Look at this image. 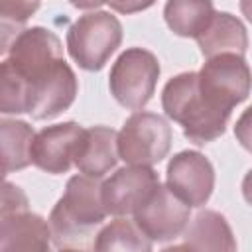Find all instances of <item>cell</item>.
Segmentation results:
<instances>
[{"label":"cell","instance_id":"1","mask_svg":"<svg viewBox=\"0 0 252 252\" xmlns=\"http://www.w3.org/2000/svg\"><path fill=\"white\" fill-rule=\"evenodd\" d=\"M108 211L102 201V183L98 177L73 175L61 199L49 215L53 244L59 250H79L89 246L91 230L106 219Z\"/></svg>","mask_w":252,"mask_h":252},{"label":"cell","instance_id":"2","mask_svg":"<svg viewBox=\"0 0 252 252\" xmlns=\"http://www.w3.org/2000/svg\"><path fill=\"white\" fill-rule=\"evenodd\" d=\"M161 108L165 116L183 128V136L195 146H205L226 132L232 110L213 104L199 89L195 71L171 77L161 91Z\"/></svg>","mask_w":252,"mask_h":252},{"label":"cell","instance_id":"3","mask_svg":"<svg viewBox=\"0 0 252 252\" xmlns=\"http://www.w3.org/2000/svg\"><path fill=\"white\" fill-rule=\"evenodd\" d=\"M122 43V24L110 12L79 16L67 32V51L85 71H100Z\"/></svg>","mask_w":252,"mask_h":252},{"label":"cell","instance_id":"4","mask_svg":"<svg viewBox=\"0 0 252 252\" xmlns=\"http://www.w3.org/2000/svg\"><path fill=\"white\" fill-rule=\"evenodd\" d=\"M159 71V61L152 51L142 47H128L110 67V94L124 108L142 110L156 93Z\"/></svg>","mask_w":252,"mask_h":252},{"label":"cell","instance_id":"5","mask_svg":"<svg viewBox=\"0 0 252 252\" xmlns=\"http://www.w3.org/2000/svg\"><path fill=\"white\" fill-rule=\"evenodd\" d=\"M171 126L156 112L138 110L118 132V156L128 165H156L171 150Z\"/></svg>","mask_w":252,"mask_h":252},{"label":"cell","instance_id":"6","mask_svg":"<svg viewBox=\"0 0 252 252\" xmlns=\"http://www.w3.org/2000/svg\"><path fill=\"white\" fill-rule=\"evenodd\" d=\"M197 75L205 98L226 110L244 102L252 89V73L244 55L220 53L209 57Z\"/></svg>","mask_w":252,"mask_h":252},{"label":"cell","instance_id":"7","mask_svg":"<svg viewBox=\"0 0 252 252\" xmlns=\"http://www.w3.org/2000/svg\"><path fill=\"white\" fill-rule=\"evenodd\" d=\"M189 209L167 185L158 183L134 211V222L152 242H167L185 232Z\"/></svg>","mask_w":252,"mask_h":252},{"label":"cell","instance_id":"8","mask_svg":"<svg viewBox=\"0 0 252 252\" xmlns=\"http://www.w3.org/2000/svg\"><path fill=\"white\" fill-rule=\"evenodd\" d=\"M6 53L10 65L26 81H35L63 59V45L51 30L33 26L18 32Z\"/></svg>","mask_w":252,"mask_h":252},{"label":"cell","instance_id":"9","mask_svg":"<svg viewBox=\"0 0 252 252\" xmlns=\"http://www.w3.org/2000/svg\"><path fill=\"white\" fill-rule=\"evenodd\" d=\"M28 83V114L33 120H51L65 112L77 96L79 83L65 59L57 61L45 75Z\"/></svg>","mask_w":252,"mask_h":252},{"label":"cell","instance_id":"10","mask_svg":"<svg viewBox=\"0 0 252 252\" xmlns=\"http://www.w3.org/2000/svg\"><path fill=\"white\" fill-rule=\"evenodd\" d=\"M165 185L189 207H203L215 189L213 163L201 152L183 150L169 159Z\"/></svg>","mask_w":252,"mask_h":252},{"label":"cell","instance_id":"11","mask_svg":"<svg viewBox=\"0 0 252 252\" xmlns=\"http://www.w3.org/2000/svg\"><path fill=\"white\" fill-rule=\"evenodd\" d=\"M159 183L158 173L150 165H128L116 169L102 183V201L112 217H128Z\"/></svg>","mask_w":252,"mask_h":252},{"label":"cell","instance_id":"12","mask_svg":"<svg viewBox=\"0 0 252 252\" xmlns=\"http://www.w3.org/2000/svg\"><path fill=\"white\" fill-rule=\"evenodd\" d=\"M83 126L77 122H61L41 128L32 142V163L51 175H61L71 169L79 140L83 136Z\"/></svg>","mask_w":252,"mask_h":252},{"label":"cell","instance_id":"13","mask_svg":"<svg viewBox=\"0 0 252 252\" xmlns=\"http://www.w3.org/2000/svg\"><path fill=\"white\" fill-rule=\"evenodd\" d=\"M118 159L120 156L116 130L108 126H91L83 130L73 158V163L81 173L100 179L116 165Z\"/></svg>","mask_w":252,"mask_h":252},{"label":"cell","instance_id":"14","mask_svg":"<svg viewBox=\"0 0 252 252\" xmlns=\"http://www.w3.org/2000/svg\"><path fill=\"white\" fill-rule=\"evenodd\" d=\"M51 226L49 222L26 211H14L2 215L0 220V250L16 252V250H49L51 244Z\"/></svg>","mask_w":252,"mask_h":252},{"label":"cell","instance_id":"15","mask_svg":"<svg viewBox=\"0 0 252 252\" xmlns=\"http://www.w3.org/2000/svg\"><path fill=\"white\" fill-rule=\"evenodd\" d=\"M195 39L207 59L220 53L244 55L248 49V33L244 24L228 12H215L207 28Z\"/></svg>","mask_w":252,"mask_h":252},{"label":"cell","instance_id":"16","mask_svg":"<svg viewBox=\"0 0 252 252\" xmlns=\"http://www.w3.org/2000/svg\"><path fill=\"white\" fill-rule=\"evenodd\" d=\"M175 248L191 250H236V240L224 215L217 211H199L183 232V244Z\"/></svg>","mask_w":252,"mask_h":252},{"label":"cell","instance_id":"17","mask_svg":"<svg viewBox=\"0 0 252 252\" xmlns=\"http://www.w3.org/2000/svg\"><path fill=\"white\" fill-rule=\"evenodd\" d=\"M213 16V0H167L163 6V20L179 37H197Z\"/></svg>","mask_w":252,"mask_h":252},{"label":"cell","instance_id":"18","mask_svg":"<svg viewBox=\"0 0 252 252\" xmlns=\"http://www.w3.org/2000/svg\"><path fill=\"white\" fill-rule=\"evenodd\" d=\"M0 134H2V171L4 175L12 171H20L32 163V142H33V128L16 118H2L0 120Z\"/></svg>","mask_w":252,"mask_h":252},{"label":"cell","instance_id":"19","mask_svg":"<svg viewBox=\"0 0 252 252\" xmlns=\"http://www.w3.org/2000/svg\"><path fill=\"white\" fill-rule=\"evenodd\" d=\"M152 240L138 228L134 220L116 219L102 226L93 242V248L98 252H110V250H128V252H150Z\"/></svg>","mask_w":252,"mask_h":252},{"label":"cell","instance_id":"20","mask_svg":"<svg viewBox=\"0 0 252 252\" xmlns=\"http://www.w3.org/2000/svg\"><path fill=\"white\" fill-rule=\"evenodd\" d=\"M0 112L24 114L28 112V83L10 65L8 59L0 67Z\"/></svg>","mask_w":252,"mask_h":252},{"label":"cell","instance_id":"21","mask_svg":"<svg viewBox=\"0 0 252 252\" xmlns=\"http://www.w3.org/2000/svg\"><path fill=\"white\" fill-rule=\"evenodd\" d=\"M39 8V0H0V18H2V35L6 41L12 28L24 26Z\"/></svg>","mask_w":252,"mask_h":252},{"label":"cell","instance_id":"22","mask_svg":"<svg viewBox=\"0 0 252 252\" xmlns=\"http://www.w3.org/2000/svg\"><path fill=\"white\" fill-rule=\"evenodd\" d=\"M26 209H28L26 193L18 185L6 181L4 183V193H2V215L14 213V211H26Z\"/></svg>","mask_w":252,"mask_h":252},{"label":"cell","instance_id":"23","mask_svg":"<svg viewBox=\"0 0 252 252\" xmlns=\"http://www.w3.org/2000/svg\"><path fill=\"white\" fill-rule=\"evenodd\" d=\"M234 138L246 152L252 154V106L242 110V114L238 116L234 124Z\"/></svg>","mask_w":252,"mask_h":252},{"label":"cell","instance_id":"24","mask_svg":"<svg viewBox=\"0 0 252 252\" xmlns=\"http://www.w3.org/2000/svg\"><path fill=\"white\" fill-rule=\"evenodd\" d=\"M108 4L118 14H136L152 8L156 0H108Z\"/></svg>","mask_w":252,"mask_h":252},{"label":"cell","instance_id":"25","mask_svg":"<svg viewBox=\"0 0 252 252\" xmlns=\"http://www.w3.org/2000/svg\"><path fill=\"white\" fill-rule=\"evenodd\" d=\"M242 197L252 207V169H248V173L242 179Z\"/></svg>","mask_w":252,"mask_h":252},{"label":"cell","instance_id":"26","mask_svg":"<svg viewBox=\"0 0 252 252\" xmlns=\"http://www.w3.org/2000/svg\"><path fill=\"white\" fill-rule=\"evenodd\" d=\"M71 4L79 10H94L102 4H108V0H71Z\"/></svg>","mask_w":252,"mask_h":252},{"label":"cell","instance_id":"27","mask_svg":"<svg viewBox=\"0 0 252 252\" xmlns=\"http://www.w3.org/2000/svg\"><path fill=\"white\" fill-rule=\"evenodd\" d=\"M240 12L252 24V0H240Z\"/></svg>","mask_w":252,"mask_h":252}]
</instances>
